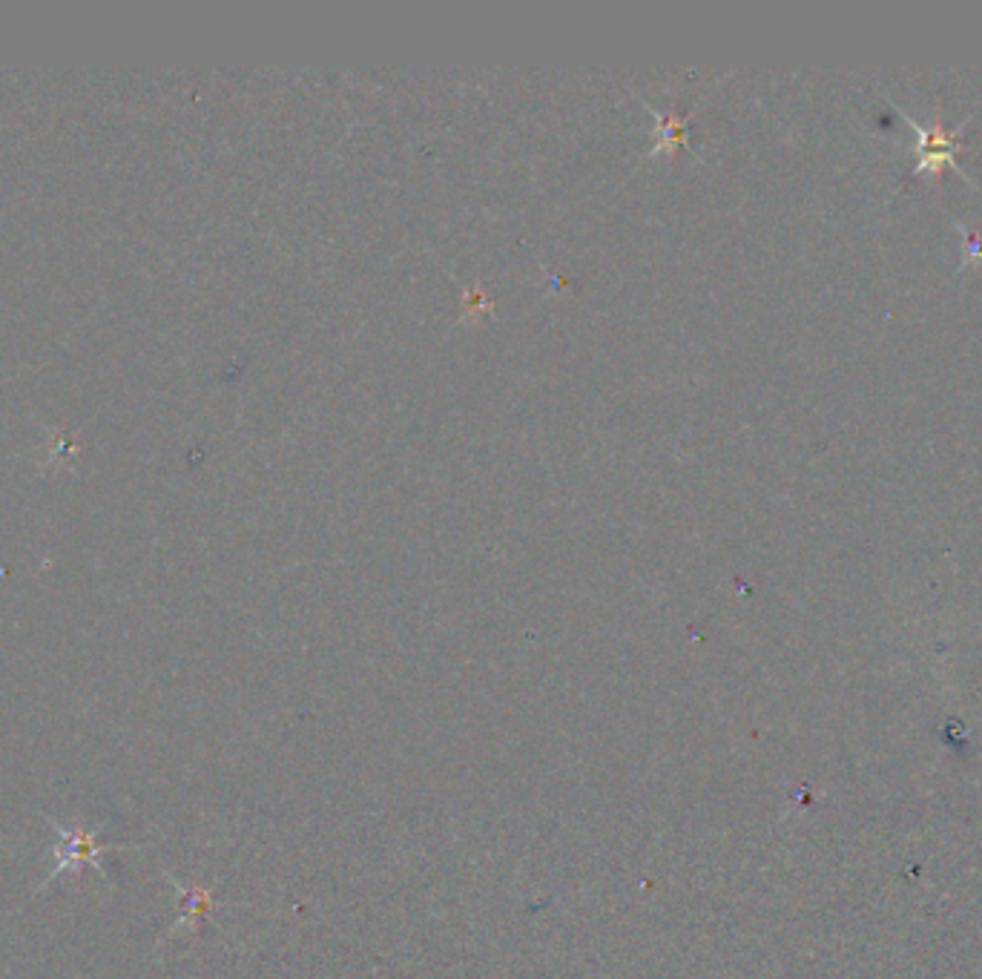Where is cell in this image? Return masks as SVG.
I'll list each match as a JSON object with an SVG mask.
<instances>
[{"label": "cell", "instance_id": "1", "mask_svg": "<svg viewBox=\"0 0 982 979\" xmlns=\"http://www.w3.org/2000/svg\"><path fill=\"white\" fill-rule=\"evenodd\" d=\"M46 822H50V827L55 831V838H58L55 845H52L55 870H52V874L46 876L41 885H38L35 894H43V890L50 888L58 876H64V874L75 876V874H81L84 867L99 870L101 879L106 882L104 867H101V856H106V853H113V851H127L130 847V845H101L99 836H101V831H104V822L95 827H84L81 822L61 825V822H55V818H46Z\"/></svg>", "mask_w": 982, "mask_h": 979}, {"label": "cell", "instance_id": "2", "mask_svg": "<svg viewBox=\"0 0 982 979\" xmlns=\"http://www.w3.org/2000/svg\"><path fill=\"white\" fill-rule=\"evenodd\" d=\"M167 879L173 882V888H176L178 896L184 899L182 919H178V923L170 928V937H173V934H178V930L187 928V925H198L207 914H210L213 894L205 888H190V885H182V882H176L173 876H167Z\"/></svg>", "mask_w": 982, "mask_h": 979}]
</instances>
